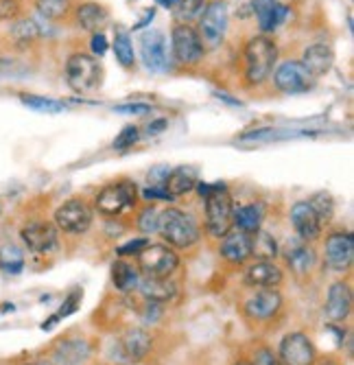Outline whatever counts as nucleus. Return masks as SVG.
Instances as JSON below:
<instances>
[{"label": "nucleus", "mask_w": 354, "mask_h": 365, "mask_svg": "<svg viewBox=\"0 0 354 365\" xmlns=\"http://www.w3.org/2000/svg\"><path fill=\"white\" fill-rule=\"evenodd\" d=\"M157 232L171 247L177 250H188L202 239L197 221L179 208H167L165 212H160Z\"/></svg>", "instance_id": "1"}, {"label": "nucleus", "mask_w": 354, "mask_h": 365, "mask_svg": "<svg viewBox=\"0 0 354 365\" xmlns=\"http://www.w3.org/2000/svg\"><path fill=\"white\" fill-rule=\"evenodd\" d=\"M245 79L249 86H263L278 59V46L269 36H256L245 44Z\"/></svg>", "instance_id": "2"}, {"label": "nucleus", "mask_w": 354, "mask_h": 365, "mask_svg": "<svg viewBox=\"0 0 354 365\" xmlns=\"http://www.w3.org/2000/svg\"><path fill=\"white\" fill-rule=\"evenodd\" d=\"M66 81L77 94H90L103 83V66L88 53H73L66 59Z\"/></svg>", "instance_id": "3"}, {"label": "nucleus", "mask_w": 354, "mask_h": 365, "mask_svg": "<svg viewBox=\"0 0 354 365\" xmlns=\"http://www.w3.org/2000/svg\"><path fill=\"white\" fill-rule=\"evenodd\" d=\"M228 24H230V11L225 0H210V3H206L197 29L204 48H219L225 40V33H228Z\"/></svg>", "instance_id": "4"}, {"label": "nucleus", "mask_w": 354, "mask_h": 365, "mask_svg": "<svg viewBox=\"0 0 354 365\" xmlns=\"http://www.w3.org/2000/svg\"><path fill=\"white\" fill-rule=\"evenodd\" d=\"M136 202H138V188L130 180L108 184L94 197V206L103 217H118L123 210L136 206Z\"/></svg>", "instance_id": "5"}, {"label": "nucleus", "mask_w": 354, "mask_h": 365, "mask_svg": "<svg viewBox=\"0 0 354 365\" xmlns=\"http://www.w3.org/2000/svg\"><path fill=\"white\" fill-rule=\"evenodd\" d=\"M206 199V230L208 235L214 239H223L232 230V215H234V204L228 188H221Z\"/></svg>", "instance_id": "6"}, {"label": "nucleus", "mask_w": 354, "mask_h": 365, "mask_svg": "<svg viewBox=\"0 0 354 365\" xmlns=\"http://www.w3.org/2000/svg\"><path fill=\"white\" fill-rule=\"evenodd\" d=\"M171 51H173V59L182 66H197L206 55L197 29L177 22L171 31Z\"/></svg>", "instance_id": "7"}, {"label": "nucleus", "mask_w": 354, "mask_h": 365, "mask_svg": "<svg viewBox=\"0 0 354 365\" xmlns=\"http://www.w3.org/2000/svg\"><path fill=\"white\" fill-rule=\"evenodd\" d=\"M140 272L147 278H169L179 267V256L171 245H147L138 254Z\"/></svg>", "instance_id": "8"}, {"label": "nucleus", "mask_w": 354, "mask_h": 365, "mask_svg": "<svg viewBox=\"0 0 354 365\" xmlns=\"http://www.w3.org/2000/svg\"><path fill=\"white\" fill-rule=\"evenodd\" d=\"M274 86L282 94H302L313 90L315 77L304 68L300 59H286L274 73Z\"/></svg>", "instance_id": "9"}, {"label": "nucleus", "mask_w": 354, "mask_h": 365, "mask_svg": "<svg viewBox=\"0 0 354 365\" xmlns=\"http://www.w3.org/2000/svg\"><path fill=\"white\" fill-rule=\"evenodd\" d=\"M53 219H55V227L66 232V235H83V232L90 230L94 215L83 199H68V202H63L55 210Z\"/></svg>", "instance_id": "10"}, {"label": "nucleus", "mask_w": 354, "mask_h": 365, "mask_svg": "<svg viewBox=\"0 0 354 365\" xmlns=\"http://www.w3.org/2000/svg\"><path fill=\"white\" fill-rule=\"evenodd\" d=\"M140 57L151 73H167L169 71V48L167 36L162 31H145L140 36Z\"/></svg>", "instance_id": "11"}, {"label": "nucleus", "mask_w": 354, "mask_h": 365, "mask_svg": "<svg viewBox=\"0 0 354 365\" xmlns=\"http://www.w3.org/2000/svg\"><path fill=\"white\" fill-rule=\"evenodd\" d=\"M317 352L304 333L286 335L280 344V361L284 365H315Z\"/></svg>", "instance_id": "12"}, {"label": "nucleus", "mask_w": 354, "mask_h": 365, "mask_svg": "<svg viewBox=\"0 0 354 365\" xmlns=\"http://www.w3.org/2000/svg\"><path fill=\"white\" fill-rule=\"evenodd\" d=\"M20 237L33 254H48L57 245V227L46 221H28L22 225Z\"/></svg>", "instance_id": "13"}, {"label": "nucleus", "mask_w": 354, "mask_h": 365, "mask_svg": "<svg viewBox=\"0 0 354 365\" xmlns=\"http://www.w3.org/2000/svg\"><path fill=\"white\" fill-rule=\"evenodd\" d=\"M354 260V239L350 232H333L326 239V264L333 272H345Z\"/></svg>", "instance_id": "14"}, {"label": "nucleus", "mask_w": 354, "mask_h": 365, "mask_svg": "<svg viewBox=\"0 0 354 365\" xmlns=\"http://www.w3.org/2000/svg\"><path fill=\"white\" fill-rule=\"evenodd\" d=\"M291 223H293L296 235L304 243L317 241L321 237V227H324V223H321V219L317 217V212L311 208L308 202L293 204V208H291Z\"/></svg>", "instance_id": "15"}, {"label": "nucleus", "mask_w": 354, "mask_h": 365, "mask_svg": "<svg viewBox=\"0 0 354 365\" xmlns=\"http://www.w3.org/2000/svg\"><path fill=\"white\" fill-rule=\"evenodd\" d=\"M251 11L256 16V22H259V29L263 31V36L278 31L288 16V7L282 5L280 0H254Z\"/></svg>", "instance_id": "16"}, {"label": "nucleus", "mask_w": 354, "mask_h": 365, "mask_svg": "<svg viewBox=\"0 0 354 365\" xmlns=\"http://www.w3.org/2000/svg\"><path fill=\"white\" fill-rule=\"evenodd\" d=\"M282 307V297L276 289H263L256 291L245 302V315L249 319H269L274 317Z\"/></svg>", "instance_id": "17"}, {"label": "nucleus", "mask_w": 354, "mask_h": 365, "mask_svg": "<svg viewBox=\"0 0 354 365\" xmlns=\"http://www.w3.org/2000/svg\"><path fill=\"white\" fill-rule=\"evenodd\" d=\"M219 254H221V258H225L232 264H243L251 256V235H245L241 230H236V232L230 230L221 241Z\"/></svg>", "instance_id": "18"}, {"label": "nucleus", "mask_w": 354, "mask_h": 365, "mask_svg": "<svg viewBox=\"0 0 354 365\" xmlns=\"http://www.w3.org/2000/svg\"><path fill=\"white\" fill-rule=\"evenodd\" d=\"M300 61L304 63V68L317 79V77H324V75L330 73L333 63H335V53H333V48L328 44L317 42V44H311L304 51Z\"/></svg>", "instance_id": "19"}, {"label": "nucleus", "mask_w": 354, "mask_h": 365, "mask_svg": "<svg viewBox=\"0 0 354 365\" xmlns=\"http://www.w3.org/2000/svg\"><path fill=\"white\" fill-rule=\"evenodd\" d=\"M245 282L256 289H276L282 284V272L271 260H259L247 267Z\"/></svg>", "instance_id": "20"}, {"label": "nucleus", "mask_w": 354, "mask_h": 365, "mask_svg": "<svg viewBox=\"0 0 354 365\" xmlns=\"http://www.w3.org/2000/svg\"><path fill=\"white\" fill-rule=\"evenodd\" d=\"M75 22L83 31L101 33V29L110 22V11L103 5L94 3V0H88V3H81L75 9Z\"/></svg>", "instance_id": "21"}, {"label": "nucleus", "mask_w": 354, "mask_h": 365, "mask_svg": "<svg viewBox=\"0 0 354 365\" xmlns=\"http://www.w3.org/2000/svg\"><path fill=\"white\" fill-rule=\"evenodd\" d=\"M352 311V291L345 282H335L326 297V315L330 322H343Z\"/></svg>", "instance_id": "22"}, {"label": "nucleus", "mask_w": 354, "mask_h": 365, "mask_svg": "<svg viewBox=\"0 0 354 365\" xmlns=\"http://www.w3.org/2000/svg\"><path fill=\"white\" fill-rule=\"evenodd\" d=\"M120 350H123L125 359L130 363H138L151 350V335L142 328L127 330V333L123 335V339H120Z\"/></svg>", "instance_id": "23"}, {"label": "nucleus", "mask_w": 354, "mask_h": 365, "mask_svg": "<svg viewBox=\"0 0 354 365\" xmlns=\"http://www.w3.org/2000/svg\"><path fill=\"white\" fill-rule=\"evenodd\" d=\"M90 356V346L83 339H66L57 344L53 352L55 365H81Z\"/></svg>", "instance_id": "24"}, {"label": "nucleus", "mask_w": 354, "mask_h": 365, "mask_svg": "<svg viewBox=\"0 0 354 365\" xmlns=\"http://www.w3.org/2000/svg\"><path fill=\"white\" fill-rule=\"evenodd\" d=\"M263 219H265V206L263 204H245V206L234 208L232 225H236L241 232H245V235H254V232L261 230Z\"/></svg>", "instance_id": "25"}, {"label": "nucleus", "mask_w": 354, "mask_h": 365, "mask_svg": "<svg viewBox=\"0 0 354 365\" xmlns=\"http://www.w3.org/2000/svg\"><path fill=\"white\" fill-rule=\"evenodd\" d=\"M199 173L197 169H192V167H177L173 171H169V178L165 182V188L169 190L171 197H179V195H186L190 190H195L197 186V180Z\"/></svg>", "instance_id": "26"}, {"label": "nucleus", "mask_w": 354, "mask_h": 365, "mask_svg": "<svg viewBox=\"0 0 354 365\" xmlns=\"http://www.w3.org/2000/svg\"><path fill=\"white\" fill-rule=\"evenodd\" d=\"M138 289L149 302H157V304L173 300L177 291L169 278H147V276L138 282Z\"/></svg>", "instance_id": "27"}, {"label": "nucleus", "mask_w": 354, "mask_h": 365, "mask_svg": "<svg viewBox=\"0 0 354 365\" xmlns=\"http://www.w3.org/2000/svg\"><path fill=\"white\" fill-rule=\"evenodd\" d=\"M114 55H116V61L123 66V68H134L136 66V53H134V42H132V36L130 31L125 26H114Z\"/></svg>", "instance_id": "28"}, {"label": "nucleus", "mask_w": 354, "mask_h": 365, "mask_svg": "<svg viewBox=\"0 0 354 365\" xmlns=\"http://www.w3.org/2000/svg\"><path fill=\"white\" fill-rule=\"evenodd\" d=\"M284 258H286V264L291 267L296 274H300V276H304V274H308L313 267H315V260H317V254H315V250L313 247H308V245H293V247H288L286 250V254H284Z\"/></svg>", "instance_id": "29"}, {"label": "nucleus", "mask_w": 354, "mask_h": 365, "mask_svg": "<svg viewBox=\"0 0 354 365\" xmlns=\"http://www.w3.org/2000/svg\"><path fill=\"white\" fill-rule=\"evenodd\" d=\"M112 280H114V284H116V289L120 293H130V291L138 289L140 274H138V269L134 267V264L118 260V262H114V267H112Z\"/></svg>", "instance_id": "30"}, {"label": "nucleus", "mask_w": 354, "mask_h": 365, "mask_svg": "<svg viewBox=\"0 0 354 365\" xmlns=\"http://www.w3.org/2000/svg\"><path fill=\"white\" fill-rule=\"evenodd\" d=\"M206 0H177V5L173 7V18L177 24H192L202 18Z\"/></svg>", "instance_id": "31"}, {"label": "nucleus", "mask_w": 354, "mask_h": 365, "mask_svg": "<svg viewBox=\"0 0 354 365\" xmlns=\"http://www.w3.org/2000/svg\"><path fill=\"white\" fill-rule=\"evenodd\" d=\"M36 9L46 20H63L73 11V0H36Z\"/></svg>", "instance_id": "32"}, {"label": "nucleus", "mask_w": 354, "mask_h": 365, "mask_svg": "<svg viewBox=\"0 0 354 365\" xmlns=\"http://www.w3.org/2000/svg\"><path fill=\"white\" fill-rule=\"evenodd\" d=\"M251 256L259 260H271L278 256V243L274 237H269L267 232H254L251 235Z\"/></svg>", "instance_id": "33"}, {"label": "nucleus", "mask_w": 354, "mask_h": 365, "mask_svg": "<svg viewBox=\"0 0 354 365\" xmlns=\"http://www.w3.org/2000/svg\"><path fill=\"white\" fill-rule=\"evenodd\" d=\"M11 38H14V42L16 44H33L38 38H40V26H38V22L36 20H31V18H22V20H18L14 26H11Z\"/></svg>", "instance_id": "34"}, {"label": "nucleus", "mask_w": 354, "mask_h": 365, "mask_svg": "<svg viewBox=\"0 0 354 365\" xmlns=\"http://www.w3.org/2000/svg\"><path fill=\"white\" fill-rule=\"evenodd\" d=\"M20 101L36 110V112H46V114H59L66 110V106H63L61 101H55V98H48V96H36V94H22Z\"/></svg>", "instance_id": "35"}, {"label": "nucleus", "mask_w": 354, "mask_h": 365, "mask_svg": "<svg viewBox=\"0 0 354 365\" xmlns=\"http://www.w3.org/2000/svg\"><path fill=\"white\" fill-rule=\"evenodd\" d=\"M311 208L317 212V217L321 219V223H326V221H330L333 219V215H335V202H333V197H330V192H326V190H319V192H315L313 197H311Z\"/></svg>", "instance_id": "36"}, {"label": "nucleus", "mask_w": 354, "mask_h": 365, "mask_svg": "<svg viewBox=\"0 0 354 365\" xmlns=\"http://www.w3.org/2000/svg\"><path fill=\"white\" fill-rule=\"evenodd\" d=\"M0 267H3L7 274H20L24 267V256L18 247L7 245L0 250Z\"/></svg>", "instance_id": "37"}, {"label": "nucleus", "mask_w": 354, "mask_h": 365, "mask_svg": "<svg viewBox=\"0 0 354 365\" xmlns=\"http://www.w3.org/2000/svg\"><path fill=\"white\" fill-rule=\"evenodd\" d=\"M138 138H140V129L136 125H127V127H123V131H118V136L114 138L112 147L116 151H127L138 143Z\"/></svg>", "instance_id": "38"}, {"label": "nucleus", "mask_w": 354, "mask_h": 365, "mask_svg": "<svg viewBox=\"0 0 354 365\" xmlns=\"http://www.w3.org/2000/svg\"><path fill=\"white\" fill-rule=\"evenodd\" d=\"M157 219H160V212L153 208V206H147L140 215H138V230L142 232V235H153V232H157Z\"/></svg>", "instance_id": "39"}, {"label": "nucleus", "mask_w": 354, "mask_h": 365, "mask_svg": "<svg viewBox=\"0 0 354 365\" xmlns=\"http://www.w3.org/2000/svg\"><path fill=\"white\" fill-rule=\"evenodd\" d=\"M22 14L20 0H0V20H16Z\"/></svg>", "instance_id": "40"}, {"label": "nucleus", "mask_w": 354, "mask_h": 365, "mask_svg": "<svg viewBox=\"0 0 354 365\" xmlns=\"http://www.w3.org/2000/svg\"><path fill=\"white\" fill-rule=\"evenodd\" d=\"M142 197L147 199V202H173L175 197L169 195L167 188H160V186H147L142 190Z\"/></svg>", "instance_id": "41"}, {"label": "nucleus", "mask_w": 354, "mask_h": 365, "mask_svg": "<svg viewBox=\"0 0 354 365\" xmlns=\"http://www.w3.org/2000/svg\"><path fill=\"white\" fill-rule=\"evenodd\" d=\"M149 245V239H136V241H130L118 247V256L127 258V256H138L145 247Z\"/></svg>", "instance_id": "42"}, {"label": "nucleus", "mask_w": 354, "mask_h": 365, "mask_svg": "<svg viewBox=\"0 0 354 365\" xmlns=\"http://www.w3.org/2000/svg\"><path fill=\"white\" fill-rule=\"evenodd\" d=\"M81 302V291L79 289H75L71 295H68V300L63 302V309L57 313V319H61V317H68L71 313H75L77 311V304Z\"/></svg>", "instance_id": "43"}, {"label": "nucleus", "mask_w": 354, "mask_h": 365, "mask_svg": "<svg viewBox=\"0 0 354 365\" xmlns=\"http://www.w3.org/2000/svg\"><path fill=\"white\" fill-rule=\"evenodd\" d=\"M114 112H118V114L142 116V114H149V112H151V106H147V103H125V106H116Z\"/></svg>", "instance_id": "44"}, {"label": "nucleus", "mask_w": 354, "mask_h": 365, "mask_svg": "<svg viewBox=\"0 0 354 365\" xmlns=\"http://www.w3.org/2000/svg\"><path fill=\"white\" fill-rule=\"evenodd\" d=\"M90 48H92V57H103L108 53V40L103 33H92Z\"/></svg>", "instance_id": "45"}, {"label": "nucleus", "mask_w": 354, "mask_h": 365, "mask_svg": "<svg viewBox=\"0 0 354 365\" xmlns=\"http://www.w3.org/2000/svg\"><path fill=\"white\" fill-rule=\"evenodd\" d=\"M251 365H280V361H278V356H276L271 350L261 348V350H256L254 363H251Z\"/></svg>", "instance_id": "46"}, {"label": "nucleus", "mask_w": 354, "mask_h": 365, "mask_svg": "<svg viewBox=\"0 0 354 365\" xmlns=\"http://www.w3.org/2000/svg\"><path fill=\"white\" fill-rule=\"evenodd\" d=\"M169 171L167 167H157L149 173V186H160V188H165V182L169 178Z\"/></svg>", "instance_id": "47"}, {"label": "nucleus", "mask_w": 354, "mask_h": 365, "mask_svg": "<svg viewBox=\"0 0 354 365\" xmlns=\"http://www.w3.org/2000/svg\"><path fill=\"white\" fill-rule=\"evenodd\" d=\"M149 134L151 136H157V134H162V131L167 129V120L165 118H157V120H153V123H149Z\"/></svg>", "instance_id": "48"}, {"label": "nucleus", "mask_w": 354, "mask_h": 365, "mask_svg": "<svg viewBox=\"0 0 354 365\" xmlns=\"http://www.w3.org/2000/svg\"><path fill=\"white\" fill-rule=\"evenodd\" d=\"M153 16H155V9L147 11V16H145V18H142V20H140V22H138V24H136L134 29H142V26H145L147 22H151V20H153Z\"/></svg>", "instance_id": "49"}, {"label": "nucleus", "mask_w": 354, "mask_h": 365, "mask_svg": "<svg viewBox=\"0 0 354 365\" xmlns=\"http://www.w3.org/2000/svg\"><path fill=\"white\" fill-rule=\"evenodd\" d=\"M157 3H160V5H165L167 9H173V7L177 5V0H157Z\"/></svg>", "instance_id": "50"}, {"label": "nucleus", "mask_w": 354, "mask_h": 365, "mask_svg": "<svg viewBox=\"0 0 354 365\" xmlns=\"http://www.w3.org/2000/svg\"><path fill=\"white\" fill-rule=\"evenodd\" d=\"M24 365H48V363H24Z\"/></svg>", "instance_id": "51"}, {"label": "nucleus", "mask_w": 354, "mask_h": 365, "mask_svg": "<svg viewBox=\"0 0 354 365\" xmlns=\"http://www.w3.org/2000/svg\"><path fill=\"white\" fill-rule=\"evenodd\" d=\"M234 365H251V363H245V361H239V363H234Z\"/></svg>", "instance_id": "52"}]
</instances>
